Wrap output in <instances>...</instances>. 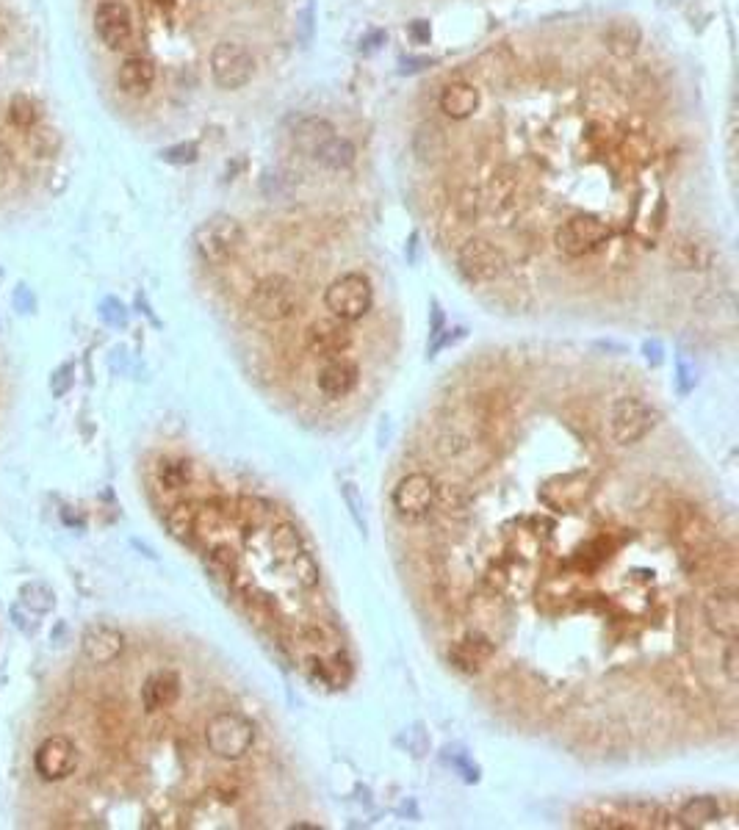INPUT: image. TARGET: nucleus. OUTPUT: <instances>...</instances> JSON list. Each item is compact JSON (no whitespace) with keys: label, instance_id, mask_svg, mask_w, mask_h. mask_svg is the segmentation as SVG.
I'll return each instance as SVG.
<instances>
[{"label":"nucleus","instance_id":"f8f14e48","mask_svg":"<svg viewBox=\"0 0 739 830\" xmlns=\"http://www.w3.org/2000/svg\"><path fill=\"white\" fill-rule=\"evenodd\" d=\"M95 34L108 50H125L133 42V17L122 0H103L95 9Z\"/></svg>","mask_w":739,"mask_h":830},{"label":"nucleus","instance_id":"6ab92c4d","mask_svg":"<svg viewBox=\"0 0 739 830\" xmlns=\"http://www.w3.org/2000/svg\"><path fill=\"white\" fill-rule=\"evenodd\" d=\"M117 83L125 95L144 97L155 83V64L147 56H128L117 70Z\"/></svg>","mask_w":739,"mask_h":830},{"label":"nucleus","instance_id":"dca6fc26","mask_svg":"<svg viewBox=\"0 0 739 830\" xmlns=\"http://www.w3.org/2000/svg\"><path fill=\"white\" fill-rule=\"evenodd\" d=\"M335 128L322 117H302L297 119V125L291 128V142L297 147L299 153L308 155L313 161H319L322 153L327 150V144L333 142Z\"/></svg>","mask_w":739,"mask_h":830},{"label":"nucleus","instance_id":"9d476101","mask_svg":"<svg viewBox=\"0 0 739 830\" xmlns=\"http://www.w3.org/2000/svg\"><path fill=\"white\" fill-rule=\"evenodd\" d=\"M394 510L407 518V521H418L424 515H430V510L438 501V487L432 482V476L427 474H407L405 479H399V485L394 487Z\"/></svg>","mask_w":739,"mask_h":830},{"label":"nucleus","instance_id":"f3484780","mask_svg":"<svg viewBox=\"0 0 739 830\" xmlns=\"http://www.w3.org/2000/svg\"><path fill=\"white\" fill-rule=\"evenodd\" d=\"M493 653H496V645H493L488 637H482V634H468V637L454 642L452 648H449V662H452L457 670H463V673H479V670L493 659Z\"/></svg>","mask_w":739,"mask_h":830},{"label":"nucleus","instance_id":"5701e85b","mask_svg":"<svg viewBox=\"0 0 739 830\" xmlns=\"http://www.w3.org/2000/svg\"><path fill=\"white\" fill-rule=\"evenodd\" d=\"M269 546H272V554L280 565H288L291 559L299 557L302 551H308L305 543H302V534L291 526V523H277L272 534H269Z\"/></svg>","mask_w":739,"mask_h":830},{"label":"nucleus","instance_id":"7ed1b4c3","mask_svg":"<svg viewBox=\"0 0 739 830\" xmlns=\"http://www.w3.org/2000/svg\"><path fill=\"white\" fill-rule=\"evenodd\" d=\"M659 424V410L640 399V396H620L609 407V435L620 446H632L643 440L648 432H654Z\"/></svg>","mask_w":739,"mask_h":830},{"label":"nucleus","instance_id":"cd10ccee","mask_svg":"<svg viewBox=\"0 0 739 830\" xmlns=\"http://www.w3.org/2000/svg\"><path fill=\"white\" fill-rule=\"evenodd\" d=\"M236 515H239L241 521L247 523V529H258V526H263V523L269 521L272 507H269L263 498L241 496L239 504H236Z\"/></svg>","mask_w":739,"mask_h":830},{"label":"nucleus","instance_id":"aec40b11","mask_svg":"<svg viewBox=\"0 0 739 830\" xmlns=\"http://www.w3.org/2000/svg\"><path fill=\"white\" fill-rule=\"evenodd\" d=\"M438 103L449 119H468L479 108V89L474 83L449 81L441 89Z\"/></svg>","mask_w":739,"mask_h":830},{"label":"nucleus","instance_id":"bb28decb","mask_svg":"<svg viewBox=\"0 0 739 830\" xmlns=\"http://www.w3.org/2000/svg\"><path fill=\"white\" fill-rule=\"evenodd\" d=\"M20 601L31 612H36V615H45V612H50L56 606V595H53V590H50L45 581H28V584H23V590H20Z\"/></svg>","mask_w":739,"mask_h":830},{"label":"nucleus","instance_id":"393cba45","mask_svg":"<svg viewBox=\"0 0 739 830\" xmlns=\"http://www.w3.org/2000/svg\"><path fill=\"white\" fill-rule=\"evenodd\" d=\"M155 479L169 493H180V490H186L191 485L194 471H191V465L186 460H161L158 468H155Z\"/></svg>","mask_w":739,"mask_h":830},{"label":"nucleus","instance_id":"f704fd0d","mask_svg":"<svg viewBox=\"0 0 739 830\" xmlns=\"http://www.w3.org/2000/svg\"><path fill=\"white\" fill-rule=\"evenodd\" d=\"M291 830H322V825H310V822H294Z\"/></svg>","mask_w":739,"mask_h":830},{"label":"nucleus","instance_id":"c756f323","mask_svg":"<svg viewBox=\"0 0 739 830\" xmlns=\"http://www.w3.org/2000/svg\"><path fill=\"white\" fill-rule=\"evenodd\" d=\"M208 562H211V568L216 570V573H222V576H236V568H239V557H236V551L230 546H214L211 548V554H208Z\"/></svg>","mask_w":739,"mask_h":830},{"label":"nucleus","instance_id":"2f4dec72","mask_svg":"<svg viewBox=\"0 0 739 830\" xmlns=\"http://www.w3.org/2000/svg\"><path fill=\"white\" fill-rule=\"evenodd\" d=\"M723 673H726L728 684H737L739 681V662H737V640H731L723 653Z\"/></svg>","mask_w":739,"mask_h":830},{"label":"nucleus","instance_id":"f03ea898","mask_svg":"<svg viewBox=\"0 0 739 830\" xmlns=\"http://www.w3.org/2000/svg\"><path fill=\"white\" fill-rule=\"evenodd\" d=\"M205 745L216 759L239 761L255 745V725L239 712H219L205 725Z\"/></svg>","mask_w":739,"mask_h":830},{"label":"nucleus","instance_id":"f257e3e1","mask_svg":"<svg viewBox=\"0 0 739 830\" xmlns=\"http://www.w3.org/2000/svg\"><path fill=\"white\" fill-rule=\"evenodd\" d=\"M194 252L203 258L208 266H225L244 247V227L239 219L227 214H214L205 219L203 225L191 236Z\"/></svg>","mask_w":739,"mask_h":830},{"label":"nucleus","instance_id":"9b49d317","mask_svg":"<svg viewBox=\"0 0 739 830\" xmlns=\"http://www.w3.org/2000/svg\"><path fill=\"white\" fill-rule=\"evenodd\" d=\"M355 344V335L349 330V321L341 319H319L305 330V349L310 355L330 360V357L346 355Z\"/></svg>","mask_w":739,"mask_h":830},{"label":"nucleus","instance_id":"423d86ee","mask_svg":"<svg viewBox=\"0 0 739 830\" xmlns=\"http://www.w3.org/2000/svg\"><path fill=\"white\" fill-rule=\"evenodd\" d=\"M609 238V225L604 219L593 214H576L568 222H562L554 244L562 255L568 258H585L590 252H596Z\"/></svg>","mask_w":739,"mask_h":830},{"label":"nucleus","instance_id":"c85d7f7f","mask_svg":"<svg viewBox=\"0 0 739 830\" xmlns=\"http://www.w3.org/2000/svg\"><path fill=\"white\" fill-rule=\"evenodd\" d=\"M288 570V576L302 584V587H316L319 584V565L313 562L308 551H302L299 557H294L288 565H283Z\"/></svg>","mask_w":739,"mask_h":830},{"label":"nucleus","instance_id":"72a5a7b5","mask_svg":"<svg viewBox=\"0 0 739 830\" xmlns=\"http://www.w3.org/2000/svg\"><path fill=\"white\" fill-rule=\"evenodd\" d=\"M410 34L416 36L418 42H430V23H424V20H416V23L410 25Z\"/></svg>","mask_w":739,"mask_h":830},{"label":"nucleus","instance_id":"a878e982","mask_svg":"<svg viewBox=\"0 0 739 830\" xmlns=\"http://www.w3.org/2000/svg\"><path fill=\"white\" fill-rule=\"evenodd\" d=\"M39 119H42V106L31 95L20 92L9 100V122L17 131H31L39 125Z\"/></svg>","mask_w":739,"mask_h":830},{"label":"nucleus","instance_id":"2eb2a0df","mask_svg":"<svg viewBox=\"0 0 739 830\" xmlns=\"http://www.w3.org/2000/svg\"><path fill=\"white\" fill-rule=\"evenodd\" d=\"M360 382V368L358 363H352L349 357H330L324 360V366L316 374V385L327 399H344L349 393L358 388Z\"/></svg>","mask_w":739,"mask_h":830},{"label":"nucleus","instance_id":"0eeeda50","mask_svg":"<svg viewBox=\"0 0 739 830\" xmlns=\"http://www.w3.org/2000/svg\"><path fill=\"white\" fill-rule=\"evenodd\" d=\"M211 75L219 89L236 92L252 81L255 59L241 42H219L211 53Z\"/></svg>","mask_w":739,"mask_h":830},{"label":"nucleus","instance_id":"39448f33","mask_svg":"<svg viewBox=\"0 0 739 830\" xmlns=\"http://www.w3.org/2000/svg\"><path fill=\"white\" fill-rule=\"evenodd\" d=\"M250 310L263 321H288L302 310V299L291 280L286 277H266L252 288Z\"/></svg>","mask_w":739,"mask_h":830},{"label":"nucleus","instance_id":"1a4fd4ad","mask_svg":"<svg viewBox=\"0 0 739 830\" xmlns=\"http://www.w3.org/2000/svg\"><path fill=\"white\" fill-rule=\"evenodd\" d=\"M78 761H81V753H78L75 742H72L70 736L61 734L48 736L42 745L36 747L34 753V767L45 781H64V778H70L72 772L78 770Z\"/></svg>","mask_w":739,"mask_h":830},{"label":"nucleus","instance_id":"20e7f679","mask_svg":"<svg viewBox=\"0 0 739 830\" xmlns=\"http://www.w3.org/2000/svg\"><path fill=\"white\" fill-rule=\"evenodd\" d=\"M324 305L333 313L335 319L341 321H360L374 305V288L366 274L349 272L341 274L338 280L330 283L327 294H324Z\"/></svg>","mask_w":739,"mask_h":830},{"label":"nucleus","instance_id":"b1692460","mask_svg":"<svg viewBox=\"0 0 739 830\" xmlns=\"http://www.w3.org/2000/svg\"><path fill=\"white\" fill-rule=\"evenodd\" d=\"M720 817V806H717L715 797H692L687 800L679 811V825L681 828H706Z\"/></svg>","mask_w":739,"mask_h":830},{"label":"nucleus","instance_id":"4468645a","mask_svg":"<svg viewBox=\"0 0 739 830\" xmlns=\"http://www.w3.org/2000/svg\"><path fill=\"white\" fill-rule=\"evenodd\" d=\"M81 651L92 664H111L117 662L125 651V637L120 629L108 626V623H92L81 634Z\"/></svg>","mask_w":739,"mask_h":830},{"label":"nucleus","instance_id":"412c9836","mask_svg":"<svg viewBox=\"0 0 739 830\" xmlns=\"http://www.w3.org/2000/svg\"><path fill=\"white\" fill-rule=\"evenodd\" d=\"M643 31L634 20H612L604 31V45L615 59H632L640 48Z\"/></svg>","mask_w":739,"mask_h":830},{"label":"nucleus","instance_id":"ddd939ff","mask_svg":"<svg viewBox=\"0 0 739 830\" xmlns=\"http://www.w3.org/2000/svg\"><path fill=\"white\" fill-rule=\"evenodd\" d=\"M704 617H706V626L715 631L720 640H726V642L737 640V634H739L737 590H731V587L715 590V593L706 598Z\"/></svg>","mask_w":739,"mask_h":830},{"label":"nucleus","instance_id":"6e6552de","mask_svg":"<svg viewBox=\"0 0 739 830\" xmlns=\"http://www.w3.org/2000/svg\"><path fill=\"white\" fill-rule=\"evenodd\" d=\"M457 266L471 283H490L504 272V252L488 238H468L457 252Z\"/></svg>","mask_w":739,"mask_h":830},{"label":"nucleus","instance_id":"4be33fe9","mask_svg":"<svg viewBox=\"0 0 739 830\" xmlns=\"http://www.w3.org/2000/svg\"><path fill=\"white\" fill-rule=\"evenodd\" d=\"M169 534L180 540V543H189L194 532H197V504L194 501H178L172 504L164 515Z\"/></svg>","mask_w":739,"mask_h":830},{"label":"nucleus","instance_id":"7c9ffc66","mask_svg":"<svg viewBox=\"0 0 739 830\" xmlns=\"http://www.w3.org/2000/svg\"><path fill=\"white\" fill-rule=\"evenodd\" d=\"M197 155H200V147L194 142H183L175 144V147H167V150H161V158H164L167 164H194Z\"/></svg>","mask_w":739,"mask_h":830},{"label":"nucleus","instance_id":"a211bd4d","mask_svg":"<svg viewBox=\"0 0 739 830\" xmlns=\"http://www.w3.org/2000/svg\"><path fill=\"white\" fill-rule=\"evenodd\" d=\"M180 698V676L172 670H158L144 681L142 703L147 712H161L169 709Z\"/></svg>","mask_w":739,"mask_h":830},{"label":"nucleus","instance_id":"473e14b6","mask_svg":"<svg viewBox=\"0 0 739 830\" xmlns=\"http://www.w3.org/2000/svg\"><path fill=\"white\" fill-rule=\"evenodd\" d=\"M72 382V363H67V366H61L59 371H56V380H53V396H61L64 393V388H61V382Z\"/></svg>","mask_w":739,"mask_h":830}]
</instances>
